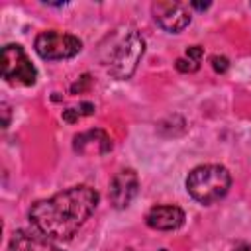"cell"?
Segmentation results:
<instances>
[{"label":"cell","mask_w":251,"mask_h":251,"mask_svg":"<svg viewBox=\"0 0 251 251\" xmlns=\"http://www.w3.org/2000/svg\"><path fill=\"white\" fill-rule=\"evenodd\" d=\"M98 200L100 194L92 186L78 184L57 192L51 198L37 200L29 208L27 218L33 229H37L45 237L53 241H67L92 216Z\"/></svg>","instance_id":"1"},{"label":"cell","mask_w":251,"mask_h":251,"mask_svg":"<svg viewBox=\"0 0 251 251\" xmlns=\"http://www.w3.org/2000/svg\"><path fill=\"white\" fill-rule=\"evenodd\" d=\"M231 186V175L222 165H198L186 176L188 194L200 204H214L222 200Z\"/></svg>","instance_id":"2"},{"label":"cell","mask_w":251,"mask_h":251,"mask_svg":"<svg viewBox=\"0 0 251 251\" xmlns=\"http://www.w3.org/2000/svg\"><path fill=\"white\" fill-rule=\"evenodd\" d=\"M143 51H145V41L141 33L135 27H129L127 31H124L114 43V47L110 49V55L106 59L110 75L118 80L129 78L135 73L137 63L143 57Z\"/></svg>","instance_id":"3"},{"label":"cell","mask_w":251,"mask_h":251,"mask_svg":"<svg viewBox=\"0 0 251 251\" xmlns=\"http://www.w3.org/2000/svg\"><path fill=\"white\" fill-rule=\"evenodd\" d=\"M2 76L10 84H22V86L35 84L37 69L29 61L22 45L8 43L2 49Z\"/></svg>","instance_id":"4"},{"label":"cell","mask_w":251,"mask_h":251,"mask_svg":"<svg viewBox=\"0 0 251 251\" xmlns=\"http://www.w3.org/2000/svg\"><path fill=\"white\" fill-rule=\"evenodd\" d=\"M33 47L41 59L59 61V59H71V57L78 55L82 49V41L73 33L43 31L35 37Z\"/></svg>","instance_id":"5"},{"label":"cell","mask_w":251,"mask_h":251,"mask_svg":"<svg viewBox=\"0 0 251 251\" xmlns=\"http://www.w3.org/2000/svg\"><path fill=\"white\" fill-rule=\"evenodd\" d=\"M153 20L169 33H178L190 24V6L184 2H153Z\"/></svg>","instance_id":"6"},{"label":"cell","mask_w":251,"mask_h":251,"mask_svg":"<svg viewBox=\"0 0 251 251\" xmlns=\"http://www.w3.org/2000/svg\"><path fill=\"white\" fill-rule=\"evenodd\" d=\"M139 188V178L133 169H124L116 173L110 182V202L116 210H124L131 204Z\"/></svg>","instance_id":"7"},{"label":"cell","mask_w":251,"mask_h":251,"mask_svg":"<svg viewBox=\"0 0 251 251\" xmlns=\"http://www.w3.org/2000/svg\"><path fill=\"white\" fill-rule=\"evenodd\" d=\"M145 224L151 229H159V231H173L178 229L184 224V212L178 206H153L147 214H145Z\"/></svg>","instance_id":"8"},{"label":"cell","mask_w":251,"mask_h":251,"mask_svg":"<svg viewBox=\"0 0 251 251\" xmlns=\"http://www.w3.org/2000/svg\"><path fill=\"white\" fill-rule=\"evenodd\" d=\"M73 149L80 155H106L112 151V141L104 129H88L75 135Z\"/></svg>","instance_id":"9"},{"label":"cell","mask_w":251,"mask_h":251,"mask_svg":"<svg viewBox=\"0 0 251 251\" xmlns=\"http://www.w3.org/2000/svg\"><path fill=\"white\" fill-rule=\"evenodd\" d=\"M10 251H63L53 243V239L45 237L37 229H18L10 237Z\"/></svg>","instance_id":"10"},{"label":"cell","mask_w":251,"mask_h":251,"mask_svg":"<svg viewBox=\"0 0 251 251\" xmlns=\"http://www.w3.org/2000/svg\"><path fill=\"white\" fill-rule=\"evenodd\" d=\"M175 67H176V71H180V73H194V71L200 69V63H198V61H192V59H188V57H178L176 63H175Z\"/></svg>","instance_id":"11"},{"label":"cell","mask_w":251,"mask_h":251,"mask_svg":"<svg viewBox=\"0 0 251 251\" xmlns=\"http://www.w3.org/2000/svg\"><path fill=\"white\" fill-rule=\"evenodd\" d=\"M210 61H212V69H214L216 73H226L227 67H229V61H227V57H224V55H214Z\"/></svg>","instance_id":"12"},{"label":"cell","mask_w":251,"mask_h":251,"mask_svg":"<svg viewBox=\"0 0 251 251\" xmlns=\"http://www.w3.org/2000/svg\"><path fill=\"white\" fill-rule=\"evenodd\" d=\"M184 57H188V59H192V61H202V57H204V49L200 47V45H192V47H188L186 49V53H184Z\"/></svg>","instance_id":"13"},{"label":"cell","mask_w":251,"mask_h":251,"mask_svg":"<svg viewBox=\"0 0 251 251\" xmlns=\"http://www.w3.org/2000/svg\"><path fill=\"white\" fill-rule=\"evenodd\" d=\"M78 118H80V114L76 112V108H69V110H63V120H65V122H71V124H73V122H76Z\"/></svg>","instance_id":"14"},{"label":"cell","mask_w":251,"mask_h":251,"mask_svg":"<svg viewBox=\"0 0 251 251\" xmlns=\"http://www.w3.org/2000/svg\"><path fill=\"white\" fill-rule=\"evenodd\" d=\"M2 114H4L2 127H8V124H10V108H8V104H2Z\"/></svg>","instance_id":"15"},{"label":"cell","mask_w":251,"mask_h":251,"mask_svg":"<svg viewBox=\"0 0 251 251\" xmlns=\"http://www.w3.org/2000/svg\"><path fill=\"white\" fill-rule=\"evenodd\" d=\"M190 8H194V10H206V8H210V2H204V4H200V2H190Z\"/></svg>","instance_id":"16"},{"label":"cell","mask_w":251,"mask_h":251,"mask_svg":"<svg viewBox=\"0 0 251 251\" xmlns=\"http://www.w3.org/2000/svg\"><path fill=\"white\" fill-rule=\"evenodd\" d=\"M233 251H251V245H245V243H243V245H237Z\"/></svg>","instance_id":"17"},{"label":"cell","mask_w":251,"mask_h":251,"mask_svg":"<svg viewBox=\"0 0 251 251\" xmlns=\"http://www.w3.org/2000/svg\"><path fill=\"white\" fill-rule=\"evenodd\" d=\"M159 251H167V249H159Z\"/></svg>","instance_id":"18"}]
</instances>
